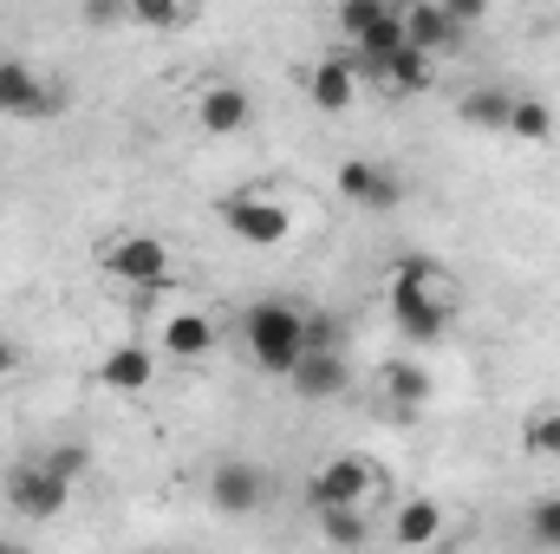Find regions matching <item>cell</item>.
<instances>
[{"instance_id":"6da1fadb","label":"cell","mask_w":560,"mask_h":554,"mask_svg":"<svg viewBox=\"0 0 560 554\" xmlns=\"http://www.w3.org/2000/svg\"><path fill=\"white\" fill-rule=\"evenodd\" d=\"M385 300H392V320L411 346H436L456 320V280L430 255H398L392 275H385Z\"/></svg>"},{"instance_id":"7a4b0ae2","label":"cell","mask_w":560,"mask_h":554,"mask_svg":"<svg viewBox=\"0 0 560 554\" xmlns=\"http://www.w3.org/2000/svg\"><path fill=\"white\" fill-rule=\"evenodd\" d=\"M242 346H248V359L268 372V379H287L293 372V359L306 353V307H293V300H255L248 313H242Z\"/></svg>"},{"instance_id":"3957f363","label":"cell","mask_w":560,"mask_h":554,"mask_svg":"<svg viewBox=\"0 0 560 554\" xmlns=\"http://www.w3.org/2000/svg\"><path fill=\"white\" fill-rule=\"evenodd\" d=\"M385 489H392L385 463H372V457H332L326 470H313L306 503H313V509H332V503H359V509H372V503H385Z\"/></svg>"},{"instance_id":"277c9868","label":"cell","mask_w":560,"mask_h":554,"mask_svg":"<svg viewBox=\"0 0 560 554\" xmlns=\"http://www.w3.org/2000/svg\"><path fill=\"white\" fill-rule=\"evenodd\" d=\"M98 268L125 287H170V249L156 235H105L98 242Z\"/></svg>"},{"instance_id":"5b68a950","label":"cell","mask_w":560,"mask_h":554,"mask_svg":"<svg viewBox=\"0 0 560 554\" xmlns=\"http://www.w3.org/2000/svg\"><path fill=\"white\" fill-rule=\"evenodd\" d=\"M215 216L235 229V242H248V249H280L287 235H293V216L268 203V196H255V189H235V196H222L215 203Z\"/></svg>"},{"instance_id":"8992f818","label":"cell","mask_w":560,"mask_h":554,"mask_svg":"<svg viewBox=\"0 0 560 554\" xmlns=\"http://www.w3.org/2000/svg\"><path fill=\"white\" fill-rule=\"evenodd\" d=\"M7 503H13L26 522H52V516L72 503V476H59L46 457H39V463H20V470H7Z\"/></svg>"},{"instance_id":"52a82bcc","label":"cell","mask_w":560,"mask_h":554,"mask_svg":"<svg viewBox=\"0 0 560 554\" xmlns=\"http://www.w3.org/2000/svg\"><path fill=\"white\" fill-rule=\"evenodd\" d=\"M66 112V92L39 79L26 59H0V118H52Z\"/></svg>"},{"instance_id":"ba28073f","label":"cell","mask_w":560,"mask_h":554,"mask_svg":"<svg viewBox=\"0 0 560 554\" xmlns=\"http://www.w3.org/2000/svg\"><path fill=\"white\" fill-rule=\"evenodd\" d=\"M332 189H339L352 209H398V203H405L398 170H385V163H372V157H346V163L332 170Z\"/></svg>"},{"instance_id":"9c48e42d","label":"cell","mask_w":560,"mask_h":554,"mask_svg":"<svg viewBox=\"0 0 560 554\" xmlns=\"http://www.w3.org/2000/svg\"><path fill=\"white\" fill-rule=\"evenodd\" d=\"M248 118H255L248 85H235V79H209V85L196 92V125H202L209 138H242Z\"/></svg>"},{"instance_id":"30bf717a","label":"cell","mask_w":560,"mask_h":554,"mask_svg":"<svg viewBox=\"0 0 560 554\" xmlns=\"http://www.w3.org/2000/svg\"><path fill=\"white\" fill-rule=\"evenodd\" d=\"M209 503H215L222 516H255V509L268 503V470L248 463V457L215 463V476H209Z\"/></svg>"},{"instance_id":"8fae6325","label":"cell","mask_w":560,"mask_h":554,"mask_svg":"<svg viewBox=\"0 0 560 554\" xmlns=\"http://www.w3.org/2000/svg\"><path fill=\"white\" fill-rule=\"evenodd\" d=\"M398 20H405V46H418V53H430V59H436V53H456L463 33H469L463 20H450L443 0H405Z\"/></svg>"},{"instance_id":"7c38bea8","label":"cell","mask_w":560,"mask_h":554,"mask_svg":"<svg viewBox=\"0 0 560 554\" xmlns=\"http://www.w3.org/2000/svg\"><path fill=\"white\" fill-rule=\"evenodd\" d=\"M287 385L300 392V399H339L346 385H352V372H346V353H319V346H306L300 359H293V372H287Z\"/></svg>"},{"instance_id":"4fadbf2b","label":"cell","mask_w":560,"mask_h":554,"mask_svg":"<svg viewBox=\"0 0 560 554\" xmlns=\"http://www.w3.org/2000/svg\"><path fill=\"white\" fill-rule=\"evenodd\" d=\"M306 99L319 105V112H352V99H359V72H352V59H313L306 66Z\"/></svg>"},{"instance_id":"5bb4252c","label":"cell","mask_w":560,"mask_h":554,"mask_svg":"<svg viewBox=\"0 0 560 554\" xmlns=\"http://www.w3.org/2000/svg\"><path fill=\"white\" fill-rule=\"evenodd\" d=\"M150 379H156V359H150L143 346H112V353L98 359V385H105V392H118V399L150 392Z\"/></svg>"},{"instance_id":"9a60e30c","label":"cell","mask_w":560,"mask_h":554,"mask_svg":"<svg viewBox=\"0 0 560 554\" xmlns=\"http://www.w3.org/2000/svg\"><path fill=\"white\" fill-rule=\"evenodd\" d=\"M509 105H515V92H509V85H469V92L456 99V118H463L469 131L509 138Z\"/></svg>"},{"instance_id":"2e32d148","label":"cell","mask_w":560,"mask_h":554,"mask_svg":"<svg viewBox=\"0 0 560 554\" xmlns=\"http://www.w3.org/2000/svg\"><path fill=\"white\" fill-rule=\"evenodd\" d=\"M163 346H170L176 359H209L215 320H209V313H170V320H163Z\"/></svg>"},{"instance_id":"e0dca14e","label":"cell","mask_w":560,"mask_h":554,"mask_svg":"<svg viewBox=\"0 0 560 554\" xmlns=\"http://www.w3.org/2000/svg\"><path fill=\"white\" fill-rule=\"evenodd\" d=\"M378 392H385L392 405L418 412L423 399H430V372H423L418 359H385V366H378Z\"/></svg>"},{"instance_id":"ac0fdd59","label":"cell","mask_w":560,"mask_h":554,"mask_svg":"<svg viewBox=\"0 0 560 554\" xmlns=\"http://www.w3.org/2000/svg\"><path fill=\"white\" fill-rule=\"evenodd\" d=\"M313 516H319V535L332 549H365L372 542V516L359 503H332V509H313Z\"/></svg>"},{"instance_id":"d6986e66","label":"cell","mask_w":560,"mask_h":554,"mask_svg":"<svg viewBox=\"0 0 560 554\" xmlns=\"http://www.w3.org/2000/svg\"><path fill=\"white\" fill-rule=\"evenodd\" d=\"M443 535V509L436 503H398V522H392V542L398 549H423Z\"/></svg>"},{"instance_id":"ffe728a7","label":"cell","mask_w":560,"mask_h":554,"mask_svg":"<svg viewBox=\"0 0 560 554\" xmlns=\"http://www.w3.org/2000/svg\"><path fill=\"white\" fill-rule=\"evenodd\" d=\"M509 138H522V143H548V138H555V112H548L541 99L515 92V105H509Z\"/></svg>"},{"instance_id":"44dd1931","label":"cell","mask_w":560,"mask_h":554,"mask_svg":"<svg viewBox=\"0 0 560 554\" xmlns=\"http://www.w3.org/2000/svg\"><path fill=\"white\" fill-rule=\"evenodd\" d=\"M522 450L528 457H560V405H541V412L522 417Z\"/></svg>"},{"instance_id":"7402d4cb","label":"cell","mask_w":560,"mask_h":554,"mask_svg":"<svg viewBox=\"0 0 560 554\" xmlns=\"http://www.w3.org/2000/svg\"><path fill=\"white\" fill-rule=\"evenodd\" d=\"M352 46H359V53H372V59L398 53V46H405V20H398V7H385V13H378V20H372L359 39H352Z\"/></svg>"},{"instance_id":"603a6c76","label":"cell","mask_w":560,"mask_h":554,"mask_svg":"<svg viewBox=\"0 0 560 554\" xmlns=\"http://www.w3.org/2000/svg\"><path fill=\"white\" fill-rule=\"evenodd\" d=\"M131 20L150 33H176L189 20V0H131Z\"/></svg>"},{"instance_id":"cb8c5ba5","label":"cell","mask_w":560,"mask_h":554,"mask_svg":"<svg viewBox=\"0 0 560 554\" xmlns=\"http://www.w3.org/2000/svg\"><path fill=\"white\" fill-rule=\"evenodd\" d=\"M385 7H392V0H339V33H346V39H359Z\"/></svg>"},{"instance_id":"d4e9b609","label":"cell","mask_w":560,"mask_h":554,"mask_svg":"<svg viewBox=\"0 0 560 554\" xmlns=\"http://www.w3.org/2000/svg\"><path fill=\"white\" fill-rule=\"evenodd\" d=\"M306 346H319V353H339V346H346V326H339L332 313H306Z\"/></svg>"},{"instance_id":"484cf974","label":"cell","mask_w":560,"mask_h":554,"mask_svg":"<svg viewBox=\"0 0 560 554\" xmlns=\"http://www.w3.org/2000/svg\"><path fill=\"white\" fill-rule=\"evenodd\" d=\"M528 529H535V542H548V549H560V496H548V503H535Z\"/></svg>"},{"instance_id":"4316f807","label":"cell","mask_w":560,"mask_h":554,"mask_svg":"<svg viewBox=\"0 0 560 554\" xmlns=\"http://www.w3.org/2000/svg\"><path fill=\"white\" fill-rule=\"evenodd\" d=\"M46 463H52V470H59V476H72V483H79V476H85V463H92V457H85V443H52V450H46Z\"/></svg>"},{"instance_id":"83f0119b","label":"cell","mask_w":560,"mask_h":554,"mask_svg":"<svg viewBox=\"0 0 560 554\" xmlns=\"http://www.w3.org/2000/svg\"><path fill=\"white\" fill-rule=\"evenodd\" d=\"M118 20H131V0H85V26H118Z\"/></svg>"},{"instance_id":"f1b7e54d","label":"cell","mask_w":560,"mask_h":554,"mask_svg":"<svg viewBox=\"0 0 560 554\" xmlns=\"http://www.w3.org/2000/svg\"><path fill=\"white\" fill-rule=\"evenodd\" d=\"M450 7V20H463V26H476L482 13H489V0H443Z\"/></svg>"},{"instance_id":"f546056e","label":"cell","mask_w":560,"mask_h":554,"mask_svg":"<svg viewBox=\"0 0 560 554\" xmlns=\"http://www.w3.org/2000/svg\"><path fill=\"white\" fill-rule=\"evenodd\" d=\"M7 372H20V346H13V339H0V379H7Z\"/></svg>"}]
</instances>
